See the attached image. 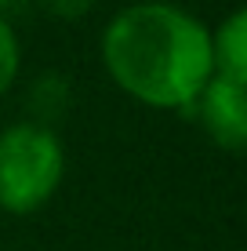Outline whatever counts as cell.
<instances>
[{"mask_svg": "<svg viewBox=\"0 0 247 251\" xmlns=\"http://www.w3.org/2000/svg\"><path fill=\"white\" fill-rule=\"evenodd\" d=\"M102 62L131 99L153 109L193 113L200 91L215 76L211 33L164 0L116 11L102 33Z\"/></svg>", "mask_w": 247, "mask_h": 251, "instance_id": "6da1fadb", "label": "cell"}, {"mask_svg": "<svg viewBox=\"0 0 247 251\" xmlns=\"http://www.w3.org/2000/svg\"><path fill=\"white\" fill-rule=\"evenodd\" d=\"M22 4H25V0H0V15H7L11 7H22Z\"/></svg>", "mask_w": 247, "mask_h": 251, "instance_id": "52a82bcc", "label": "cell"}, {"mask_svg": "<svg viewBox=\"0 0 247 251\" xmlns=\"http://www.w3.org/2000/svg\"><path fill=\"white\" fill-rule=\"evenodd\" d=\"M211 58H215V76L247 88V7L233 11L211 33Z\"/></svg>", "mask_w": 247, "mask_h": 251, "instance_id": "277c9868", "label": "cell"}, {"mask_svg": "<svg viewBox=\"0 0 247 251\" xmlns=\"http://www.w3.org/2000/svg\"><path fill=\"white\" fill-rule=\"evenodd\" d=\"M19 62H22V51H19V40H15V29L7 22V15H0V95L15 84Z\"/></svg>", "mask_w": 247, "mask_h": 251, "instance_id": "5b68a950", "label": "cell"}, {"mask_svg": "<svg viewBox=\"0 0 247 251\" xmlns=\"http://www.w3.org/2000/svg\"><path fill=\"white\" fill-rule=\"evenodd\" d=\"M66 175V153L55 131L40 124H11L0 131V207L33 215L55 197Z\"/></svg>", "mask_w": 247, "mask_h": 251, "instance_id": "7a4b0ae2", "label": "cell"}, {"mask_svg": "<svg viewBox=\"0 0 247 251\" xmlns=\"http://www.w3.org/2000/svg\"><path fill=\"white\" fill-rule=\"evenodd\" d=\"M193 113L200 117L203 131L215 146L233 153H247V88L222 76H211L200 91Z\"/></svg>", "mask_w": 247, "mask_h": 251, "instance_id": "3957f363", "label": "cell"}, {"mask_svg": "<svg viewBox=\"0 0 247 251\" xmlns=\"http://www.w3.org/2000/svg\"><path fill=\"white\" fill-rule=\"evenodd\" d=\"M37 4L44 7L47 15L62 19V22H76V19H84V15L95 7V0H37Z\"/></svg>", "mask_w": 247, "mask_h": 251, "instance_id": "8992f818", "label": "cell"}]
</instances>
